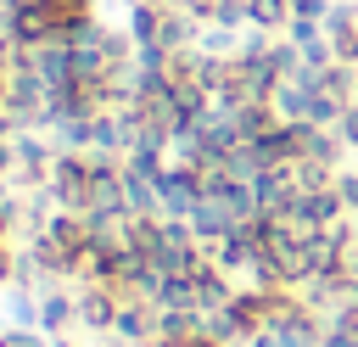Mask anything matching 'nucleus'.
Returning <instances> with one entry per match:
<instances>
[{
  "label": "nucleus",
  "instance_id": "obj_1",
  "mask_svg": "<svg viewBox=\"0 0 358 347\" xmlns=\"http://www.w3.org/2000/svg\"><path fill=\"white\" fill-rule=\"evenodd\" d=\"M157 196H162V213H157V218H190L196 201L207 196V179H201L196 168H162Z\"/></svg>",
  "mask_w": 358,
  "mask_h": 347
},
{
  "label": "nucleus",
  "instance_id": "obj_2",
  "mask_svg": "<svg viewBox=\"0 0 358 347\" xmlns=\"http://www.w3.org/2000/svg\"><path fill=\"white\" fill-rule=\"evenodd\" d=\"M50 190H56V201L67 213H84L90 207V162H84V151H62L50 162Z\"/></svg>",
  "mask_w": 358,
  "mask_h": 347
},
{
  "label": "nucleus",
  "instance_id": "obj_3",
  "mask_svg": "<svg viewBox=\"0 0 358 347\" xmlns=\"http://www.w3.org/2000/svg\"><path fill=\"white\" fill-rule=\"evenodd\" d=\"M185 224H190V229H196V241L213 252V246H218V241H224V235H229L241 218L229 213V201H224V196H201V201H196V213H190Z\"/></svg>",
  "mask_w": 358,
  "mask_h": 347
},
{
  "label": "nucleus",
  "instance_id": "obj_4",
  "mask_svg": "<svg viewBox=\"0 0 358 347\" xmlns=\"http://www.w3.org/2000/svg\"><path fill=\"white\" fill-rule=\"evenodd\" d=\"M117 302H123V297H117L112 285H84V291H78V325H84V330H106V336H112Z\"/></svg>",
  "mask_w": 358,
  "mask_h": 347
},
{
  "label": "nucleus",
  "instance_id": "obj_5",
  "mask_svg": "<svg viewBox=\"0 0 358 347\" xmlns=\"http://www.w3.org/2000/svg\"><path fill=\"white\" fill-rule=\"evenodd\" d=\"M73 325H78V297H67L62 285H45L39 291V330L45 336H62Z\"/></svg>",
  "mask_w": 358,
  "mask_h": 347
},
{
  "label": "nucleus",
  "instance_id": "obj_6",
  "mask_svg": "<svg viewBox=\"0 0 358 347\" xmlns=\"http://www.w3.org/2000/svg\"><path fill=\"white\" fill-rule=\"evenodd\" d=\"M162 11H168V6H145V0H134V6L123 11L129 39H134V45H157V34H162Z\"/></svg>",
  "mask_w": 358,
  "mask_h": 347
},
{
  "label": "nucleus",
  "instance_id": "obj_7",
  "mask_svg": "<svg viewBox=\"0 0 358 347\" xmlns=\"http://www.w3.org/2000/svg\"><path fill=\"white\" fill-rule=\"evenodd\" d=\"M0 347H50V336L34 325H0Z\"/></svg>",
  "mask_w": 358,
  "mask_h": 347
},
{
  "label": "nucleus",
  "instance_id": "obj_8",
  "mask_svg": "<svg viewBox=\"0 0 358 347\" xmlns=\"http://www.w3.org/2000/svg\"><path fill=\"white\" fill-rule=\"evenodd\" d=\"M285 6H291V17H313V22L330 17V0H285Z\"/></svg>",
  "mask_w": 358,
  "mask_h": 347
},
{
  "label": "nucleus",
  "instance_id": "obj_9",
  "mask_svg": "<svg viewBox=\"0 0 358 347\" xmlns=\"http://www.w3.org/2000/svg\"><path fill=\"white\" fill-rule=\"evenodd\" d=\"M336 190H341V201H347V213H358V174H347V168H341V179H336Z\"/></svg>",
  "mask_w": 358,
  "mask_h": 347
},
{
  "label": "nucleus",
  "instance_id": "obj_10",
  "mask_svg": "<svg viewBox=\"0 0 358 347\" xmlns=\"http://www.w3.org/2000/svg\"><path fill=\"white\" fill-rule=\"evenodd\" d=\"M0 241H11V218L6 213H0Z\"/></svg>",
  "mask_w": 358,
  "mask_h": 347
},
{
  "label": "nucleus",
  "instance_id": "obj_11",
  "mask_svg": "<svg viewBox=\"0 0 358 347\" xmlns=\"http://www.w3.org/2000/svg\"><path fill=\"white\" fill-rule=\"evenodd\" d=\"M347 224H352V252H358V213H352V218H347Z\"/></svg>",
  "mask_w": 358,
  "mask_h": 347
}]
</instances>
